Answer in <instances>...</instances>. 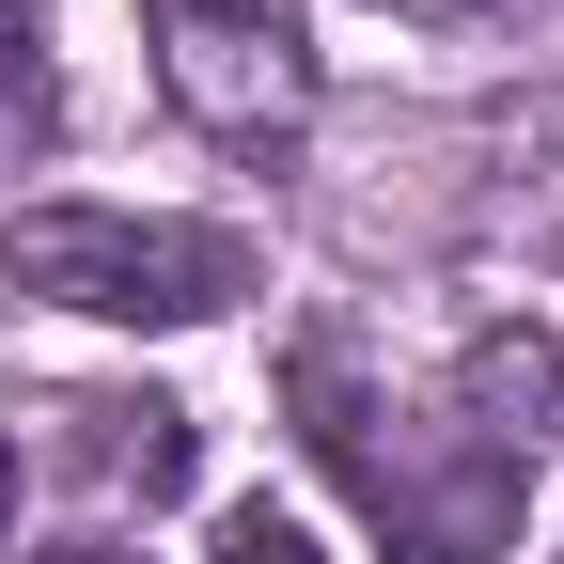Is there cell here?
I'll return each mask as SVG.
<instances>
[{
  "mask_svg": "<svg viewBox=\"0 0 564 564\" xmlns=\"http://www.w3.org/2000/svg\"><path fill=\"white\" fill-rule=\"evenodd\" d=\"M0 549H17V423H0Z\"/></svg>",
  "mask_w": 564,
  "mask_h": 564,
  "instance_id": "52a82bcc",
  "label": "cell"
},
{
  "mask_svg": "<svg viewBox=\"0 0 564 564\" xmlns=\"http://www.w3.org/2000/svg\"><path fill=\"white\" fill-rule=\"evenodd\" d=\"M0 267H17V299L110 314V329H188V314H236L251 299V236H220V220H110V204L17 220Z\"/></svg>",
  "mask_w": 564,
  "mask_h": 564,
  "instance_id": "6da1fadb",
  "label": "cell"
},
{
  "mask_svg": "<svg viewBox=\"0 0 564 564\" xmlns=\"http://www.w3.org/2000/svg\"><path fill=\"white\" fill-rule=\"evenodd\" d=\"M63 564H141V549H63Z\"/></svg>",
  "mask_w": 564,
  "mask_h": 564,
  "instance_id": "ba28073f",
  "label": "cell"
},
{
  "mask_svg": "<svg viewBox=\"0 0 564 564\" xmlns=\"http://www.w3.org/2000/svg\"><path fill=\"white\" fill-rule=\"evenodd\" d=\"M17 141H47V63H32V17L0 0V158Z\"/></svg>",
  "mask_w": 564,
  "mask_h": 564,
  "instance_id": "5b68a950",
  "label": "cell"
},
{
  "mask_svg": "<svg viewBox=\"0 0 564 564\" xmlns=\"http://www.w3.org/2000/svg\"><path fill=\"white\" fill-rule=\"evenodd\" d=\"M282 392H299V440L345 470V502H361V518L392 533V564H502V533H518V470L423 486V470L377 440V408L345 392V361H329V345H299V361H282Z\"/></svg>",
  "mask_w": 564,
  "mask_h": 564,
  "instance_id": "7a4b0ae2",
  "label": "cell"
},
{
  "mask_svg": "<svg viewBox=\"0 0 564 564\" xmlns=\"http://www.w3.org/2000/svg\"><path fill=\"white\" fill-rule=\"evenodd\" d=\"M158 63H173L188 126H220V141H299L314 126L299 0H158Z\"/></svg>",
  "mask_w": 564,
  "mask_h": 564,
  "instance_id": "3957f363",
  "label": "cell"
},
{
  "mask_svg": "<svg viewBox=\"0 0 564 564\" xmlns=\"http://www.w3.org/2000/svg\"><path fill=\"white\" fill-rule=\"evenodd\" d=\"M220 564H329V549H314V533H299V518H267V502H251V518H236V533H220Z\"/></svg>",
  "mask_w": 564,
  "mask_h": 564,
  "instance_id": "8992f818",
  "label": "cell"
},
{
  "mask_svg": "<svg viewBox=\"0 0 564 564\" xmlns=\"http://www.w3.org/2000/svg\"><path fill=\"white\" fill-rule=\"evenodd\" d=\"M455 392H470V440H486V455L564 440V345H533V329H470Z\"/></svg>",
  "mask_w": 564,
  "mask_h": 564,
  "instance_id": "277c9868",
  "label": "cell"
}]
</instances>
